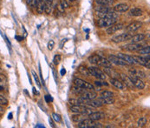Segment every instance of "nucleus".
<instances>
[{
    "label": "nucleus",
    "instance_id": "obj_1",
    "mask_svg": "<svg viewBox=\"0 0 150 128\" xmlns=\"http://www.w3.org/2000/svg\"><path fill=\"white\" fill-rule=\"evenodd\" d=\"M77 126L79 128H101L103 125L95 120H92L90 118H84L79 122Z\"/></svg>",
    "mask_w": 150,
    "mask_h": 128
},
{
    "label": "nucleus",
    "instance_id": "obj_2",
    "mask_svg": "<svg viewBox=\"0 0 150 128\" xmlns=\"http://www.w3.org/2000/svg\"><path fill=\"white\" fill-rule=\"evenodd\" d=\"M70 111L76 112V113L83 114L85 116H88L89 113L92 112L91 108H89V107L84 105H73L70 107Z\"/></svg>",
    "mask_w": 150,
    "mask_h": 128
},
{
    "label": "nucleus",
    "instance_id": "obj_3",
    "mask_svg": "<svg viewBox=\"0 0 150 128\" xmlns=\"http://www.w3.org/2000/svg\"><path fill=\"white\" fill-rule=\"evenodd\" d=\"M88 71H89V75L95 77V78H96L98 79H103V80L106 79L107 75L103 72V71H101L100 69H98V68L89 67V68H88Z\"/></svg>",
    "mask_w": 150,
    "mask_h": 128
},
{
    "label": "nucleus",
    "instance_id": "obj_4",
    "mask_svg": "<svg viewBox=\"0 0 150 128\" xmlns=\"http://www.w3.org/2000/svg\"><path fill=\"white\" fill-rule=\"evenodd\" d=\"M117 19H106V17H100L97 20V25L98 27L103 28V27H109V26L114 25L116 23Z\"/></svg>",
    "mask_w": 150,
    "mask_h": 128
},
{
    "label": "nucleus",
    "instance_id": "obj_5",
    "mask_svg": "<svg viewBox=\"0 0 150 128\" xmlns=\"http://www.w3.org/2000/svg\"><path fill=\"white\" fill-rule=\"evenodd\" d=\"M132 37H133V34H130V32H126V33H122L115 36L114 38H112L111 41H113L115 43H121L124 42V41L130 40Z\"/></svg>",
    "mask_w": 150,
    "mask_h": 128
},
{
    "label": "nucleus",
    "instance_id": "obj_6",
    "mask_svg": "<svg viewBox=\"0 0 150 128\" xmlns=\"http://www.w3.org/2000/svg\"><path fill=\"white\" fill-rule=\"evenodd\" d=\"M74 83L76 86H79V87L88 89V90H95L94 85H92L91 84H89V83H88L87 81H84V80H83V79H76L74 80Z\"/></svg>",
    "mask_w": 150,
    "mask_h": 128
},
{
    "label": "nucleus",
    "instance_id": "obj_7",
    "mask_svg": "<svg viewBox=\"0 0 150 128\" xmlns=\"http://www.w3.org/2000/svg\"><path fill=\"white\" fill-rule=\"evenodd\" d=\"M108 59H109V61L110 62L111 64H115L116 65H121V66L129 65L127 63V62L124 61L123 59L120 58L119 57H117V56H115V55H109V58H108Z\"/></svg>",
    "mask_w": 150,
    "mask_h": 128
},
{
    "label": "nucleus",
    "instance_id": "obj_8",
    "mask_svg": "<svg viewBox=\"0 0 150 128\" xmlns=\"http://www.w3.org/2000/svg\"><path fill=\"white\" fill-rule=\"evenodd\" d=\"M128 74H129V77L141 79H145L147 77V74L143 71H141L139 69H129L128 70Z\"/></svg>",
    "mask_w": 150,
    "mask_h": 128
},
{
    "label": "nucleus",
    "instance_id": "obj_9",
    "mask_svg": "<svg viewBox=\"0 0 150 128\" xmlns=\"http://www.w3.org/2000/svg\"><path fill=\"white\" fill-rule=\"evenodd\" d=\"M142 47V44H140L139 43H130L128 44H126L124 46H122V49L127 51V52H137L138 50H140Z\"/></svg>",
    "mask_w": 150,
    "mask_h": 128
},
{
    "label": "nucleus",
    "instance_id": "obj_10",
    "mask_svg": "<svg viewBox=\"0 0 150 128\" xmlns=\"http://www.w3.org/2000/svg\"><path fill=\"white\" fill-rule=\"evenodd\" d=\"M123 27H124V25H122V24H116L115 23V24H114V25L109 26V27L106 29V32H107V34L112 35L114 33H115L116 31L122 30Z\"/></svg>",
    "mask_w": 150,
    "mask_h": 128
},
{
    "label": "nucleus",
    "instance_id": "obj_11",
    "mask_svg": "<svg viewBox=\"0 0 150 128\" xmlns=\"http://www.w3.org/2000/svg\"><path fill=\"white\" fill-rule=\"evenodd\" d=\"M142 26V23L140 21H134L133 23H131L130 25H128L127 27H126V31L128 32H130V33H133V32L138 31L141 27Z\"/></svg>",
    "mask_w": 150,
    "mask_h": 128
},
{
    "label": "nucleus",
    "instance_id": "obj_12",
    "mask_svg": "<svg viewBox=\"0 0 150 128\" xmlns=\"http://www.w3.org/2000/svg\"><path fill=\"white\" fill-rule=\"evenodd\" d=\"M134 58L136 59V63L139 65H142L143 66L147 67L148 69L150 68V60L149 58H147L146 57H139V56H134Z\"/></svg>",
    "mask_w": 150,
    "mask_h": 128
},
{
    "label": "nucleus",
    "instance_id": "obj_13",
    "mask_svg": "<svg viewBox=\"0 0 150 128\" xmlns=\"http://www.w3.org/2000/svg\"><path fill=\"white\" fill-rule=\"evenodd\" d=\"M117 57H119L120 58H122V59H123V60L127 62L128 65H136V64H137L136 59L134 58V57H132V56L126 55V54H123V53H119V54H117Z\"/></svg>",
    "mask_w": 150,
    "mask_h": 128
},
{
    "label": "nucleus",
    "instance_id": "obj_14",
    "mask_svg": "<svg viewBox=\"0 0 150 128\" xmlns=\"http://www.w3.org/2000/svg\"><path fill=\"white\" fill-rule=\"evenodd\" d=\"M129 77V76H128ZM132 83H133L134 86H136L137 89H140V90H142V89L145 88V83L141 79H136V78H133V77H129Z\"/></svg>",
    "mask_w": 150,
    "mask_h": 128
},
{
    "label": "nucleus",
    "instance_id": "obj_15",
    "mask_svg": "<svg viewBox=\"0 0 150 128\" xmlns=\"http://www.w3.org/2000/svg\"><path fill=\"white\" fill-rule=\"evenodd\" d=\"M88 116H89V118H90L92 120H95V121L101 120L105 118V114L101 112H92L91 113H89Z\"/></svg>",
    "mask_w": 150,
    "mask_h": 128
},
{
    "label": "nucleus",
    "instance_id": "obj_16",
    "mask_svg": "<svg viewBox=\"0 0 150 128\" xmlns=\"http://www.w3.org/2000/svg\"><path fill=\"white\" fill-rule=\"evenodd\" d=\"M80 97H82L83 99H96L97 94L95 93V92H93V90L88 91V89H86L84 93H83L82 95H80Z\"/></svg>",
    "mask_w": 150,
    "mask_h": 128
},
{
    "label": "nucleus",
    "instance_id": "obj_17",
    "mask_svg": "<svg viewBox=\"0 0 150 128\" xmlns=\"http://www.w3.org/2000/svg\"><path fill=\"white\" fill-rule=\"evenodd\" d=\"M104 73L108 76L113 77V79H117L120 77V74L114 71L112 67H104Z\"/></svg>",
    "mask_w": 150,
    "mask_h": 128
},
{
    "label": "nucleus",
    "instance_id": "obj_18",
    "mask_svg": "<svg viewBox=\"0 0 150 128\" xmlns=\"http://www.w3.org/2000/svg\"><path fill=\"white\" fill-rule=\"evenodd\" d=\"M114 9H115V11L116 12L122 13V12H126V11H128L129 10V6L126 4H116Z\"/></svg>",
    "mask_w": 150,
    "mask_h": 128
},
{
    "label": "nucleus",
    "instance_id": "obj_19",
    "mask_svg": "<svg viewBox=\"0 0 150 128\" xmlns=\"http://www.w3.org/2000/svg\"><path fill=\"white\" fill-rule=\"evenodd\" d=\"M109 82L111 83V85L115 86V88L119 89V90H122V89H124V87H125V85H123V83H122V81H120V80L117 79H113L112 78V79H110Z\"/></svg>",
    "mask_w": 150,
    "mask_h": 128
},
{
    "label": "nucleus",
    "instance_id": "obj_20",
    "mask_svg": "<svg viewBox=\"0 0 150 128\" xmlns=\"http://www.w3.org/2000/svg\"><path fill=\"white\" fill-rule=\"evenodd\" d=\"M96 65L103 66V67H112V64L109 61V59L105 58L103 57H101V58L99 59V61L97 62Z\"/></svg>",
    "mask_w": 150,
    "mask_h": 128
},
{
    "label": "nucleus",
    "instance_id": "obj_21",
    "mask_svg": "<svg viewBox=\"0 0 150 128\" xmlns=\"http://www.w3.org/2000/svg\"><path fill=\"white\" fill-rule=\"evenodd\" d=\"M120 77H121V79H122V83H124L127 87H128V88H133L134 87V85H133V83H132L129 77L126 76V75H124V74H121V76Z\"/></svg>",
    "mask_w": 150,
    "mask_h": 128
},
{
    "label": "nucleus",
    "instance_id": "obj_22",
    "mask_svg": "<svg viewBox=\"0 0 150 128\" xmlns=\"http://www.w3.org/2000/svg\"><path fill=\"white\" fill-rule=\"evenodd\" d=\"M145 38H146V36L142 33L136 34L130 38V41H131V43H140V42H142V41H143L144 39H145Z\"/></svg>",
    "mask_w": 150,
    "mask_h": 128
},
{
    "label": "nucleus",
    "instance_id": "obj_23",
    "mask_svg": "<svg viewBox=\"0 0 150 128\" xmlns=\"http://www.w3.org/2000/svg\"><path fill=\"white\" fill-rule=\"evenodd\" d=\"M129 15H130V16H132V17L142 16V11L141 10L140 8H137V7L132 8L131 10L129 11Z\"/></svg>",
    "mask_w": 150,
    "mask_h": 128
},
{
    "label": "nucleus",
    "instance_id": "obj_24",
    "mask_svg": "<svg viewBox=\"0 0 150 128\" xmlns=\"http://www.w3.org/2000/svg\"><path fill=\"white\" fill-rule=\"evenodd\" d=\"M98 99L101 101L103 105H111L115 102V99H114V97L112 98H98Z\"/></svg>",
    "mask_w": 150,
    "mask_h": 128
},
{
    "label": "nucleus",
    "instance_id": "obj_25",
    "mask_svg": "<svg viewBox=\"0 0 150 128\" xmlns=\"http://www.w3.org/2000/svg\"><path fill=\"white\" fill-rule=\"evenodd\" d=\"M97 4L104 5V6H109L114 4V0H95Z\"/></svg>",
    "mask_w": 150,
    "mask_h": 128
},
{
    "label": "nucleus",
    "instance_id": "obj_26",
    "mask_svg": "<svg viewBox=\"0 0 150 128\" xmlns=\"http://www.w3.org/2000/svg\"><path fill=\"white\" fill-rule=\"evenodd\" d=\"M84 117H85V115L80 114V113H76V114H75V115L72 116L71 118H72V120H73L74 122H76V123H79L80 121H82L83 120H84Z\"/></svg>",
    "mask_w": 150,
    "mask_h": 128
},
{
    "label": "nucleus",
    "instance_id": "obj_27",
    "mask_svg": "<svg viewBox=\"0 0 150 128\" xmlns=\"http://www.w3.org/2000/svg\"><path fill=\"white\" fill-rule=\"evenodd\" d=\"M101 56H100V55H96V54L92 55V56H90V57L89 58V61L90 62L91 64L96 65V64H97V62L99 61V59L101 58Z\"/></svg>",
    "mask_w": 150,
    "mask_h": 128
},
{
    "label": "nucleus",
    "instance_id": "obj_28",
    "mask_svg": "<svg viewBox=\"0 0 150 128\" xmlns=\"http://www.w3.org/2000/svg\"><path fill=\"white\" fill-rule=\"evenodd\" d=\"M139 52V54L141 55H149L150 53V48L149 46H146V47H142L140 50L137 51Z\"/></svg>",
    "mask_w": 150,
    "mask_h": 128
},
{
    "label": "nucleus",
    "instance_id": "obj_29",
    "mask_svg": "<svg viewBox=\"0 0 150 128\" xmlns=\"http://www.w3.org/2000/svg\"><path fill=\"white\" fill-rule=\"evenodd\" d=\"M147 123H148V118H145V117L140 118L139 120H138V121H137V125H138V126H139V127L144 126Z\"/></svg>",
    "mask_w": 150,
    "mask_h": 128
},
{
    "label": "nucleus",
    "instance_id": "obj_30",
    "mask_svg": "<svg viewBox=\"0 0 150 128\" xmlns=\"http://www.w3.org/2000/svg\"><path fill=\"white\" fill-rule=\"evenodd\" d=\"M101 98H112L114 97V93L110 91H103L101 93Z\"/></svg>",
    "mask_w": 150,
    "mask_h": 128
},
{
    "label": "nucleus",
    "instance_id": "obj_31",
    "mask_svg": "<svg viewBox=\"0 0 150 128\" xmlns=\"http://www.w3.org/2000/svg\"><path fill=\"white\" fill-rule=\"evenodd\" d=\"M78 71H79L80 73L83 74V75H85L86 77H89V73L88 69H87V68H85L84 66H83V65L78 68Z\"/></svg>",
    "mask_w": 150,
    "mask_h": 128
},
{
    "label": "nucleus",
    "instance_id": "obj_32",
    "mask_svg": "<svg viewBox=\"0 0 150 128\" xmlns=\"http://www.w3.org/2000/svg\"><path fill=\"white\" fill-rule=\"evenodd\" d=\"M95 85L97 86H108L109 84L106 81H103V79H98L96 81H95Z\"/></svg>",
    "mask_w": 150,
    "mask_h": 128
},
{
    "label": "nucleus",
    "instance_id": "obj_33",
    "mask_svg": "<svg viewBox=\"0 0 150 128\" xmlns=\"http://www.w3.org/2000/svg\"><path fill=\"white\" fill-rule=\"evenodd\" d=\"M31 73H32V76H33V78H34V79H35L36 83H37V86H38V87H41L40 80H39V79H38V77H37V73H36L34 71H31Z\"/></svg>",
    "mask_w": 150,
    "mask_h": 128
},
{
    "label": "nucleus",
    "instance_id": "obj_34",
    "mask_svg": "<svg viewBox=\"0 0 150 128\" xmlns=\"http://www.w3.org/2000/svg\"><path fill=\"white\" fill-rule=\"evenodd\" d=\"M61 56H60L59 54H56V55H55V57H54V58H53V62H54V64H55L56 65H59V63L60 62H61Z\"/></svg>",
    "mask_w": 150,
    "mask_h": 128
},
{
    "label": "nucleus",
    "instance_id": "obj_35",
    "mask_svg": "<svg viewBox=\"0 0 150 128\" xmlns=\"http://www.w3.org/2000/svg\"><path fill=\"white\" fill-rule=\"evenodd\" d=\"M52 118L56 122H61V120H62L61 116L58 115V114H56V113H52Z\"/></svg>",
    "mask_w": 150,
    "mask_h": 128
},
{
    "label": "nucleus",
    "instance_id": "obj_36",
    "mask_svg": "<svg viewBox=\"0 0 150 128\" xmlns=\"http://www.w3.org/2000/svg\"><path fill=\"white\" fill-rule=\"evenodd\" d=\"M0 105H8V99L0 95Z\"/></svg>",
    "mask_w": 150,
    "mask_h": 128
},
{
    "label": "nucleus",
    "instance_id": "obj_37",
    "mask_svg": "<svg viewBox=\"0 0 150 128\" xmlns=\"http://www.w3.org/2000/svg\"><path fill=\"white\" fill-rule=\"evenodd\" d=\"M54 46H55V41L54 40H50L49 43H48V49L50 51H52Z\"/></svg>",
    "mask_w": 150,
    "mask_h": 128
},
{
    "label": "nucleus",
    "instance_id": "obj_38",
    "mask_svg": "<svg viewBox=\"0 0 150 128\" xmlns=\"http://www.w3.org/2000/svg\"><path fill=\"white\" fill-rule=\"evenodd\" d=\"M45 100H46V102H52L53 101V98L50 96V95H46L45 96Z\"/></svg>",
    "mask_w": 150,
    "mask_h": 128
},
{
    "label": "nucleus",
    "instance_id": "obj_39",
    "mask_svg": "<svg viewBox=\"0 0 150 128\" xmlns=\"http://www.w3.org/2000/svg\"><path fill=\"white\" fill-rule=\"evenodd\" d=\"M44 3H45V4L50 5V6H52V4H53V0H45V1H44Z\"/></svg>",
    "mask_w": 150,
    "mask_h": 128
},
{
    "label": "nucleus",
    "instance_id": "obj_40",
    "mask_svg": "<svg viewBox=\"0 0 150 128\" xmlns=\"http://www.w3.org/2000/svg\"><path fill=\"white\" fill-rule=\"evenodd\" d=\"M5 81H6L5 77L4 75H1V74H0V83H4Z\"/></svg>",
    "mask_w": 150,
    "mask_h": 128
},
{
    "label": "nucleus",
    "instance_id": "obj_41",
    "mask_svg": "<svg viewBox=\"0 0 150 128\" xmlns=\"http://www.w3.org/2000/svg\"><path fill=\"white\" fill-rule=\"evenodd\" d=\"M61 4H62V6H64V8H68V7H69V4H68V3L66 2L65 0H62Z\"/></svg>",
    "mask_w": 150,
    "mask_h": 128
},
{
    "label": "nucleus",
    "instance_id": "obj_42",
    "mask_svg": "<svg viewBox=\"0 0 150 128\" xmlns=\"http://www.w3.org/2000/svg\"><path fill=\"white\" fill-rule=\"evenodd\" d=\"M49 123H50V126H51L52 127H55V125H54V122H53V120H52L51 118H49Z\"/></svg>",
    "mask_w": 150,
    "mask_h": 128
},
{
    "label": "nucleus",
    "instance_id": "obj_43",
    "mask_svg": "<svg viewBox=\"0 0 150 128\" xmlns=\"http://www.w3.org/2000/svg\"><path fill=\"white\" fill-rule=\"evenodd\" d=\"M65 73H66L65 68L62 67V70H61V75H62V76H64V75H65Z\"/></svg>",
    "mask_w": 150,
    "mask_h": 128
},
{
    "label": "nucleus",
    "instance_id": "obj_44",
    "mask_svg": "<svg viewBox=\"0 0 150 128\" xmlns=\"http://www.w3.org/2000/svg\"><path fill=\"white\" fill-rule=\"evenodd\" d=\"M4 108H3V107L1 106V105H0V113H3V112H4Z\"/></svg>",
    "mask_w": 150,
    "mask_h": 128
},
{
    "label": "nucleus",
    "instance_id": "obj_45",
    "mask_svg": "<svg viewBox=\"0 0 150 128\" xmlns=\"http://www.w3.org/2000/svg\"><path fill=\"white\" fill-rule=\"evenodd\" d=\"M32 1H33V0H26V2H27V4H31Z\"/></svg>",
    "mask_w": 150,
    "mask_h": 128
},
{
    "label": "nucleus",
    "instance_id": "obj_46",
    "mask_svg": "<svg viewBox=\"0 0 150 128\" xmlns=\"http://www.w3.org/2000/svg\"><path fill=\"white\" fill-rule=\"evenodd\" d=\"M16 38H17V39L18 40V41H21V40L23 39V38H22V37H18V36H17V37H16Z\"/></svg>",
    "mask_w": 150,
    "mask_h": 128
},
{
    "label": "nucleus",
    "instance_id": "obj_47",
    "mask_svg": "<svg viewBox=\"0 0 150 128\" xmlns=\"http://www.w3.org/2000/svg\"><path fill=\"white\" fill-rule=\"evenodd\" d=\"M33 93H34V94H38V93H37V92L36 91V88H35V87L33 88Z\"/></svg>",
    "mask_w": 150,
    "mask_h": 128
},
{
    "label": "nucleus",
    "instance_id": "obj_48",
    "mask_svg": "<svg viewBox=\"0 0 150 128\" xmlns=\"http://www.w3.org/2000/svg\"><path fill=\"white\" fill-rule=\"evenodd\" d=\"M9 120H11V118H12V113H10L9 114Z\"/></svg>",
    "mask_w": 150,
    "mask_h": 128
},
{
    "label": "nucleus",
    "instance_id": "obj_49",
    "mask_svg": "<svg viewBox=\"0 0 150 128\" xmlns=\"http://www.w3.org/2000/svg\"><path fill=\"white\" fill-rule=\"evenodd\" d=\"M3 90H4V86H2L0 85V91H3Z\"/></svg>",
    "mask_w": 150,
    "mask_h": 128
},
{
    "label": "nucleus",
    "instance_id": "obj_50",
    "mask_svg": "<svg viewBox=\"0 0 150 128\" xmlns=\"http://www.w3.org/2000/svg\"><path fill=\"white\" fill-rule=\"evenodd\" d=\"M36 127H44V126H42V125H37V126H36Z\"/></svg>",
    "mask_w": 150,
    "mask_h": 128
},
{
    "label": "nucleus",
    "instance_id": "obj_51",
    "mask_svg": "<svg viewBox=\"0 0 150 128\" xmlns=\"http://www.w3.org/2000/svg\"><path fill=\"white\" fill-rule=\"evenodd\" d=\"M69 1H70V2H74L75 0H69Z\"/></svg>",
    "mask_w": 150,
    "mask_h": 128
},
{
    "label": "nucleus",
    "instance_id": "obj_52",
    "mask_svg": "<svg viewBox=\"0 0 150 128\" xmlns=\"http://www.w3.org/2000/svg\"><path fill=\"white\" fill-rule=\"evenodd\" d=\"M1 71H2V69H1V68H0V72H1Z\"/></svg>",
    "mask_w": 150,
    "mask_h": 128
}]
</instances>
